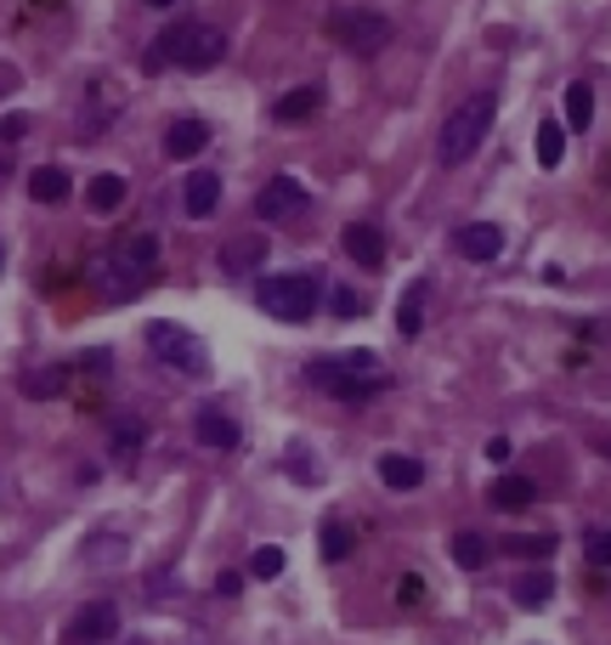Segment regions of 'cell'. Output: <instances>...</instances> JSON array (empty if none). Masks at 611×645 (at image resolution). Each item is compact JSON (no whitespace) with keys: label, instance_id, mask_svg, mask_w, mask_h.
<instances>
[{"label":"cell","instance_id":"6da1fadb","mask_svg":"<svg viewBox=\"0 0 611 645\" xmlns=\"http://www.w3.org/2000/svg\"><path fill=\"white\" fill-rule=\"evenodd\" d=\"M221 57H227V28L198 23V18H176L148 46V74H159V68H187V74H204V68H216Z\"/></svg>","mask_w":611,"mask_h":645},{"label":"cell","instance_id":"7a4b0ae2","mask_svg":"<svg viewBox=\"0 0 611 645\" xmlns=\"http://www.w3.org/2000/svg\"><path fill=\"white\" fill-rule=\"evenodd\" d=\"M153 266H159V238L153 232H125L114 250H102L91 261V284L108 300H130L136 289H148Z\"/></svg>","mask_w":611,"mask_h":645},{"label":"cell","instance_id":"3957f363","mask_svg":"<svg viewBox=\"0 0 611 645\" xmlns=\"http://www.w3.org/2000/svg\"><path fill=\"white\" fill-rule=\"evenodd\" d=\"M306 380L334 402H368L373 391H385V368L373 352H346V357H312Z\"/></svg>","mask_w":611,"mask_h":645},{"label":"cell","instance_id":"277c9868","mask_svg":"<svg viewBox=\"0 0 611 645\" xmlns=\"http://www.w3.org/2000/svg\"><path fill=\"white\" fill-rule=\"evenodd\" d=\"M493 119H498V96H493V91L464 96L459 108H453L448 119H441V130H436V159H441V164H464L475 148L487 142Z\"/></svg>","mask_w":611,"mask_h":645},{"label":"cell","instance_id":"5b68a950","mask_svg":"<svg viewBox=\"0 0 611 645\" xmlns=\"http://www.w3.org/2000/svg\"><path fill=\"white\" fill-rule=\"evenodd\" d=\"M318 278L312 272H278V278H261L255 300H261V312H272L278 323H306L318 312Z\"/></svg>","mask_w":611,"mask_h":645},{"label":"cell","instance_id":"8992f818","mask_svg":"<svg viewBox=\"0 0 611 645\" xmlns=\"http://www.w3.org/2000/svg\"><path fill=\"white\" fill-rule=\"evenodd\" d=\"M391 34H396V23L385 12H373V7H334L328 12V41H339V46L357 51V57L385 51Z\"/></svg>","mask_w":611,"mask_h":645},{"label":"cell","instance_id":"52a82bcc","mask_svg":"<svg viewBox=\"0 0 611 645\" xmlns=\"http://www.w3.org/2000/svg\"><path fill=\"white\" fill-rule=\"evenodd\" d=\"M148 352L164 362V368H176V373H187V380H204L210 373V352H204V339L198 334H187L182 323H148Z\"/></svg>","mask_w":611,"mask_h":645},{"label":"cell","instance_id":"ba28073f","mask_svg":"<svg viewBox=\"0 0 611 645\" xmlns=\"http://www.w3.org/2000/svg\"><path fill=\"white\" fill-rule=\"evenodd\" d=\"M119 640V606L114 600H91L62 623V645H108Z\"/></svg>","mask_w":611,"mask_h":645},{"label":"cell","instance_id":"9c48e42d","mask_svg":"<svg viewBox=\"0 0 611 645\" xmlns=\"http://www.w3.org/2000/svg\"><path fill=\"white\" fill-rule=\"evenodd\" d=\"M306 198H312V193H306L295 176H272V182L255 193V216H261V221H289V216L306 210Z\"/></svg>","mask_w":611,"mask_h":645},{"label":"cell","instance_id":"30bf717a","mask_svg":"<svg viewBox=\"0 0 611 645\" xmlns=\"http://www.w3.org/2000/svg\"><path fill=\"white\" fill-rule=\"evenodd\" d=\"M453 250H459L464 261H498V255H504V232H498L493 221H470V227L453 232Z\"/></svg>","mask_w":611,"mask_h":645},{"label":"cell","instance_id":"8fae6325","mask_svg":"<svg viewBox=\"0 0 611 645\" xmlns=\"http://www.w3.org/2000/svg\"><path fill=\"white\" fill-rule=\"evenodd\" d=\"M182 187H187V193H182V210H187L193 221L216 216V204H221V176H216V170H193Z\"/></svg>","mask_w":611,"mask_h":645},{"label":"cell","instance_id":"7c38bea8","mask_svg":"<svg viewBox=\"0 0 611 645\" xmlns=\"http://www.w3.org/2000/svg\"><path fill=\"white\" fill-rule=\"evenodd\" d=\"M266 261V238L261 232H244V238H227L221 244V272L227 278H244V272H255Z\"/></svg>","mask_w":611,"mask_h":645},{"label":"cell","instance_id":"4fadbf2b","mask_svg":"<svg viewBox=\"0 0 611 645\" xmlns=\"http://www.w3.org/2000/svg\"><path fill=\"white\" fill-rule=\"evenodd\" d=\"M193 436L204 441V448L227 453V448H238V419L221 414V407H198V414H193Z\"/></svg>","mask_w":611,"mask_h":645},{"label":"cell","instance_id":"5bb4252c","mask_svg":"<svg viewBox=\"0 0 611 645\" xmlns=\"http://www.w3.org/2000/svg\"><path fill=\"white\" fill-rule=\"evenodd\" d=\"M204 148H210V125L204 119H176L164 130V153L170 159H198Z\"/></svg>","mask_w":611,"mask_h":645},{"label":"cell","instance_id":"9a60e30c","mask_svg":"<svg viewBox=\"0 0 611 645\" xmlns=\"http://www.w3.org/2000/svg\"><path fill=\"white\" fill-rule=\"evenodd\" d=\"M318 108H323V85H295L289 96L272 102V119H278V125H300V119H312Z\"/></svg>","mask_w":611,"mask_h":645},{"label":"cell","instance_id":"2e32d148","mask_svg":"<svg viewBox=\"0 0 611 645\" xmlns=\"http://www.w3.org/2000/svg\"><path fill=\"white\" fill-rule=\"evenodd\" d=\"M346 255H351L357 266H380V261H385V238H380V227L351 221V227H346Z\"/></svg>","mask_w":611,"mask_h":645},{"label":"cell","instance_id":"e0dca14e","mask_svg":"<svg viewBox=\"0 0 611 645\" xmlns=\"http://www.w3.org/2000/svg\"><path fill=\"white\" fill-rule=\"evenodd\" d=\"M380 482H385L391 493H414V487L425 482V464L407 459V453H385V459H380Z\"/></svg>","mask_w":611,"mask_h":645},{"label":"cell","instance_id":"ac0fdd59","mask_svg":"<svg viewBox=\"0 0 611 645\" xmlns=\"http://www.w3.org/2000/svg\"><path fill=\"white\" fill-rule=\"evenodd\" d=\"M68 187H74V182H68L62 164H41V170L28 176V198H34V204H62Z\"/></svg>","mask_w":611,"mask_h":645},{"label":"cell","instance_id":"d6986e66","mask_svg":"<svg viewBox=\"0 0 611 645\" xmlns=\"http://www.w3.org/2000/svg\"><path fill=\"white\" fill-rule=\"evenodd\" d=\"M538 498V487L527 482V475H498V482L487 487V504L493 509H527Z\"/></svg>","mask_w":611,"mask_h":645},{"label":"cell","instance_id":"ffe728a7","mask_svg":"<svg viewBox=\"0 0 611 645\" xmlns=\"http://www.w3.org/2000/svg\"><path fill=\"white\" fill-rule=\"evenodd\" d=\"M91 210L96 216H114L119 204H125V176H114V170H102V176H91Z\"/></svg>","mask_w":611,"mask_h":645},{"label":"cell","instance_id":"44dd1931","mask_svg":"<svg viewBox=\"0 0 611 645\" xmlns=\"http://www.w3.org/2000/svg\"><path fill=\"white\" fill-rule=\"evenodd\" d=\"M18 385H23V396H34V402H41V396H62V385H68V368H57V362H46V368H28Z\"/></svg>","mask_w":611,"mask_h":645},{"label":"cell","instance_id":"7402d4cb","mask_svg":"<svg viewBox=\"0 0 611 645\" xmlns=\"http://www.w3.org/2000/svg\"><path fill=\"white\" fill-rule=\"evenodd\" d=\"M516 606H527V611H543L550 606V595H555V577L550 572H527V577H516Z\"/></svg>","mask_w":611,"mask_h":645},{"label":"cell","instance_id":"603a6c76","mask_svg":"<svg viewBox=\"0 0 611 645\" xmlns=\"http://www.w3.org/2000/svg\"><path fill=\"white\" fill-rule=\"evenodd\" d=\"M561 159H566V125H561V119H543V125H538V164L555 170Z\"/></svg>","mask_w":611,"mask_h":645},{"label":"cell","instance_id":"cb8c5ba5","mask_svg":"<svg viewBox=\"0 0 611 645\" xmlns=\"http://www.w3.org/2000/svg\"><path fill=\"white\" fill-rule=\"evenodd\" d=\"M85 561H91V566H125V538H119V532L85 538Z\"/></svg>","mask_w":611,"mask_h":645},{"label":"cell","instance_id":"d4e9b609","mask_svg":"<svg viewBox=\"0 0 611 645\" xmlns=\"http://www.w3.org/2000/svg\"><path fill=\"white\" fill-rule=\"evenodd\" d=\"M487 555H493V550H487V538H482V532H453V561H459L464 572H482Z\"/></svg>","mask_w":611,"mask_h":645},{"label":"cell","instance_id":"484cf974","mask_svg":"<svg viewBox=\"0 0 611 645\" xmlns=\"http://www.w3.org/2000/svg\"><path fill=\"white\" fill-rule=\"evenodd\" d=\"M142 441H148L142 419H119V425H114V448H108V453H114L119 464H130L136 453H142Z\"/></svg>","mask_w":611,"mask_h":645},{"label":"cell","instance_id":"4316f807","mask_svg":"<svg viewBox=\"0 0 611 645\" xmlns=\"http://www.w3.org/2000/svg\"><path fill=\"white\" fill-rule=\"evenodd\" d=\"M589 119H595V91L577 80V85H566V125L572 130H589Z\"/></svg>","mask_w":611,"mask_h":645},{"label":"cell","instance_id":"83f0119b","mask_svg":"<svg viewBox=\"0 0 611 645\" xmlns=\"http://www.w3.org/2000/svg\"><path fill=\"white\" fill-rule=\"evenodd\" d=\"M396 329H402L407 339L425 329V284H414V289L402 295V306H396Z\"/></svg>","mask_w":611,"mask_h":645},{"label":"cell","instance_id":"f1b7e54d","mask_svg":"<svg viewBox=\"0 0 611 645\" xmlns=\"http://www.w3.org/2000/svg\"><path fill=\"white\" fill-rule=\"evenodd\" d=\"M351 550H357V532L346 521H328L323 527V561H346Z\"/></svg>","mask_w":611,"mask_h":645},{"label":"cell","instance_id":"f546056e","mask_svg":"<svg viewBox=\"0 0 611 645\" xmlns=\"http://www.w3.org/2000/svg\"><path fill=\"white\" fill-rule=\"evenodd\" d=\"M504 550H509V555H521V561H550L555 538H509Z\"/></svg>","mask_w":611,"mask_h":645},{"label":"cell","instance_id":"4dcf8cb0","mask_svg":"<svg viewBox=\"0 0 611 645\" xmlns=\"http://www.w3.org/2000/svg\"><path fill=\"white\" fill-rule=\"evenodd\" d=\"M584 555H589V566H611V527H589Z\"/></svg>","mask_w":611,"mask_h":645},{"label":"cell","instance_id":"1f68e13d","mask_svg":"<svg viewBox=\"0 0 611 645\" xmlns=\"http://www.w3.org/2000/svg\"><path fill=\"white\" fill-rule=\"evenodd\" d=\"M250 572L255 577H278L284 572V550H278V543H261V550L250 555Z\"/></svg>","mask_w":611,"mask_h":645},{"label":"cell","instance_id":"d6a6232c","mask_svg":"<svg viewBox=\"0 0 611 645\" xmlns=\"http://www.w3.org/2000/svg\"><path fill=\"white\" fill-rule=\"evenodd\" d=\"M328 306H334V318H357V312H362V295H351V289H334V295H328Z\"/></svg>","mask_w":611,"mask_h":645},{"label":"cell","instance_id":"836d02e7","mask_svg":"<svg viewBox=\"0 0 611 645\" xmlns=\"http://www.w3.org/2000/svg\"><path fill=\"white\" fill-rule=\"evenodd\" d=\"M396 600H402V606H419V600H425V584H419V577H402V584H396Z\"/></svg>","mask_w":611,"mask_h":645},{"label":"cell","instance_id":"e575fe53","mask_svg":"<svg viewBox=\"0 0 611 645\" xmlns=\"http://www.w3.org/2000/svg\"><path fill=\"white\" fill-rule=\"evenodd\" d=\"M238 589H244V572H221V577H216V595H227V600H232Z\"/></svg>","mask_w":611,"mask_h":645},{"label":"cell","instance_id":"d590c367","mask_svg":"<svg viewBox=\"0 0 611 645\" xmlns=\"http://www.w3.org/2000/svg\"><path fill=\"white\" fill-rule=\"evenodd\" d=\"M487 459H498V464L509 459V441H504V436H493V441H487Z\"/></svg>","mask_w":611,"mask_h":645},{"label":"cell","instance_id":"8d00e7d4","mask_svg":"<svg viewBox=\"0 0 611 645\" xmlns=\"http://www.w3.org/2000/svg\"><path fill=\"white\" fill-rule=\"evenodd\" d=\"M148 7H153V12H164V7H176V0H148Z\"/></svg>","mask_w":611,"mask_h":645},{"label":"cell","instance_id":"74e56055","mask_svg":"<svg viewBox=\"0 0 611 645\" xmlns=\"http://www.w3.org/2000/svg\"><path fill=\"white\" fill-rule=\"evenodd\" d=\"M0 266H7V261H0Z\"/></svg>","mask_w":611,"mask_h":645}]
</instances>
